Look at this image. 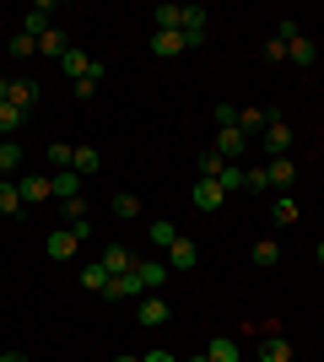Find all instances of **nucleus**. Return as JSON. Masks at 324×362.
Masks as SVG:
<instances>
[{
    "instance_id": "nucleus-35",
    "label": "nucleus",
    "mask_w": 324,
    "mask_h": 362,
    "mask_svg": "<svg viewBox=\"0 0 324 362\" xmlns=\"http://www.w3.org/2000/svg\"><path fill=\"white\" fill-rule=\"evenodd\" d=\"M222 168H227V163H222V151H216V146H205V151H200V179H216Z\"/></svg>"
},
{
    "instance_id": "nucleus-36",
    "label": "nucleus",
    "mask_w": 324,
    "mask_h": 362,
    "mask_svg": "<svg viewBox=\"0 0 324 362\" xmlns=\"http://www.w3.org/2000/svg\"><path fill=\"white\" fill-rule=\"evenodd\" d=\"M71 87H76V98L87 103V98H97V87H103V71H97V76H81V81H71Z\"/></svg>"
},
{
    "instance_id": "nucleus-38",
    "label": "nucleus",
    "mask_w": 324,
    "mask_h": 362,
    "mask_svg": "<svg viewBox=\"0 0 324 362\" xmlns=\"http://www.w3.org/2000/svg\"><path fill=\"white\" fill-rule=\"evenodd\" d=\"M216 124L232 130V124H238V103H216Z\"/></svg>"
},
{
    "instance_id": "nucleus-24",
    "label": "nucleus",
    "mask_w": 324,
    "mask_h": 362,
    "mask_svg": "<svg viewBox=\"0 0 324 362\" xmlns=\"http://www.w3.org/2000/svg\"><path fill=\"white\" fill-rule=\"evenodd\" d=\"M297 216H303V211H297V200H292V195H281V200H270V222H276V227H292Z\"/></svg>"
},
{
    "instance_id": "nucleus-10",
    "label": "nucleus",
    "mask_w": 324,
    "mask_h": 362,
    "mask_svg": "<svg viewBox=\"0 0 324 362\" xmlns=\"http://www.w3.org/2000/svg\"><path fill=\"white\" fill-rule=\"evenodd\" d=\"M49 16H54V0H38V6H32V11L22 16V33H28V38H44V33L54 28Z\"/></svg>"
},
{
    "instance_id": "nucleus-4",
    "label": "nucleus",
    "mask_w": 324,
    "mask_h": 362,
    "mask_svg": "<svg viewBox=\"0 0 324 362\" xmlns=\"http://www.w3.org/2000/svg\"><path fill=\"white\" fill-rule=\"evenodd\" d=\"M97 298H108V303H136V298H146V292H140V276L130 271V276H108V287L97 292Z\"/></svg>"
},
{
    "instance_id": "nucleus-15",
    "label": "nucleus",
    "mask_w": 324,
    "mask_h": 362,
    "mask_svg": "<svg viewBox=\"0 0 324 362\" xmlns=\"http://www.w3.org/2000/svg\"><path fill=\"white\" fill-rule=\"evenodd\" d=\"M16 189H22V206H38V200L54 195V184H49L44 173H28V179H16Z\"/></svg>"
},
{
    "instance_id": "nucleus-33",
    "label": "nucleus",
    "mask_w": 324,
    "mask_h": 362,
    "mask_svg": "<svg viewBox=\"0 0 324 362\" xmlns=\"http://www.w3.org/2000/svg\"><path fill=\"white\" fill-rule=\"evenodd\" d=\"M244 189L248 195H265V189H270V173H265V168H244Z\"/></svg>"
},
{
    "instance_id": "nucleus-9",
    "label": "nucleus",
    "mask_w": 324,
    "mask_h": 362,
    "mask_svg": "<svg viewBox=\"0 0 324 362\" xmlns=\"http://www.w3.org/2000/svg\"><path fill=\"white\" fill-rule=\"evenodd\" d=\"M195 265H200V249H195V238L179 233V243L168 249V271H195Z\"/></svg>"
},
{
    "instance_id": "nucleus-6",
    "label": "nucleus",
    "mask_w": 324,
    "mask_h": 362,
    "mask_svg": "<svg viewBox=\"0 0 324 362\" xmlns=\"http://www.w3.org/2000/svg\"><path fill=\"white\" fill-rule=\"evenodd\" d=\"M260 362H292V341L276 330V325H265V341H260Z\"/></svg>"
},
{
    "instance_id": "nucleus-1",
    "label": "nucleus",
    "mask_w": 324,
    "mask_h": 362,
    "mask_svg": "<svg viewBox=\"0 0 324 362\" xmlns=\"http://www.w3.org/2000/svg\"><path fill=\"white\" fill-rule=\"evenodd\" d=\"M81 238H92V222H76V227H54L44 243V255L49 259H76V243Z\"/></svg>"
},
{
    "instance_id": "nucleus-12",
    "label": "nucleus",
    "mask_w": 324,
    "mask_h": 362,
    "mask_svg": "<svg viewBox=\"0 0 324 362\" xmlns=\"http://www.w3.org/2000/svg\"><path fill=\"white\" fill-rule=\"evenodd\" d=\"M152 54H157V60H173V54H189V38H184V33H152Z\"/></svg>"
},
{
    "instance_id": "nucleus-42",
    "label": "nucleus",
    "mask_w": 324,
    "mask_h": 362,
    "mask_svg": "<svg viewBox=\"0 0 324 362\" xmlns=\"http://www.w3.org/2000/svg\"><path fill=\"white\" fill-rule=\"evenodd\" d=\"M6 92H11V76H0V103H6Z\"/></svg>"
},
{
    "instance_id": "nucleus-27",
    "label": "nucleus",
    "mask_w": 324,
    "mask_h": 362,
    "mask_svg": "<svg viewBox=\"0 0 324 362\" xmlns=\"http://www.w3.org/2000/svg\"><path fill=\"white\" fill-rule=\"evenodd\" d=\"M65 49H71V44H65V33H60V28H49L44 38H38V54H44V60H60Z\"/></svg>"
},
{
    "instance_id": "nucleus-21",
    "label": "nucleus",
    "mask_w": 324,
    "mask_h": 362,
    "mask_svg": "<svg viewBox=\"0 0 324 362\" xmlns=\"http://www.w3.org/2000/svg\"><path fill=\"white\" fill-rule=\"evenodd\" d=\"M265 124H270V114H265V108H238V130H244L248 141L265 136Z\"/></svg>"
},
{
    "instance_id": "nucleus-8",
    "label": "nucleus",
    "mask_w": 324,
    "mask_h": 362,
    "mask_svg": "<svg viewBox=\"0 0 324 362\" xmlns=\"http://www.w3.org/2000/svg\"><path fill=\"white\" fill-rule=\"evenodd\" d=\"M168 303L157 298V292H146V298H136V325H168Z\"/></svg>"
},
{
    "instance_id": "nucleus-34",
    "label": "nucleus",
    "mask_w": 324,
    "mask_h": 362,
    "mask_svg": "<svg viewBox=\"0 0 324 362\" xmlns=\"http://www.w3.org/2000/svg\"><path fill=\"white\" fill-rule=\"evenodd\" d=\"M114 216H119V222H136V216H140V200L136 195H114Z\"/></svg>"
},
{
    "instance_id": "nucleus-16",
    "label": "nucleus",
    "mask_w": 324,
    "mask_h": 362,
    "mask_svg": "<svg viewBox=\"0 0 324 362\" xmlns=\"http://www.w3.org/2000/svg\"><path fill=\"white\" fill-rule=\"evenodd\" d=\"M184 38H189V49L205 44V6H184Z\"/></svg>"
},
{
    "instance_id": "nucleus-14",
    "label": "nucleus",
    "mask_w": 324,
    "mask_h": 362,
    "mask_svg": "<svg viewBox=\"0 0 324 362\" xmlns=\"http://www.w3.org/2000/svg\"><path fill=\"white\" fill-rule=\"evenodd\" d=\"M248 146H254V141H248L244 130H238V124H232V130H222V136H216V151H222V163H232V157H244Z\"/></svg>"
},
{
    "instance_id": "nucleus-23",
    "label": "nucleus",
    "mask_w": 324,
    "mask_h": 362,
    "mask_svg": "<svg viewBox=\"0 0 324 362\" xmlns=\"http://www.w3.org/2000/svg\"><path fill=\"white\" fill-rule=\"evenodd\" d=\"M146 238H152V243H157V249H162V255H168L173 243H179V227H173V222H162V216H157V222H152V227H146Z\"/></svg>"
},
{
    "instance_id": "nucleus-2",
    "label": "nucleus",
    "mask_w": 324,
    "mask_h": 362,
    "mask_svg": "<svg viewBox=\"0 0 324 362\" xmlns=\"http://www.w3.org/2000/svg\"><path fill=\"white\" fill-rule=\"evenodd\" d=\"M260 146L270 151V157H287V151H292V124L281 119V114H270V124H265V136H260Z\"/></svg>"
},
{
    "instance_id": "nucleus-47",
    "label": "nucleus",
    "mask_w": 324,
    "mask_h": 362,
    "mask_svg": "<svg viewBox=\"0 0 324 362\" xmlns=\"http://www.w3.org/2000/svg\"><path fill=\"white\" fill-rule=\"evenodd\" d=\"M0 281H6V271H0Z\"/></svg>"
},
{
    "instance_id": "nucleus-5",
    "label": "nucleus",
    "mask_w": 324,
    "mask_h": 362,
    "mask_svg": "<svg viewBox=\"0 0 324 362\" xmlns=\"http://www.w3.org/2000/svg\"><path fill=\"white\" fill-rule=\"evenodd\" d=\"M60 71L71 76V81H81V76H97V71H103V65H97L92 54H87V49H76V44H71V49H65V54H60Z\"/></svg>"
},
{
    "instance_id": "nucleus-13",
    "label": "nucleus",
    "mask_w": 324,
    "mask_h": 362,
    "mask_svg": "<svg viewBox=\"0 0 324 362\" xmlns=\"http://www.w3.org/2000/svg\"><path fill=\"white\" fill-rule=\"evenodd\" d=\"M103 271L108 276H130V271H136V255H130L124 243H108V249H103Z\"/></svg>"
},
{
    "instance_id": "nucleus-18",
    "label": "nucleus",
    "mask_w": 324,
    "mask_h": 362,
    "mask_svg": "<svg viewBox=\"0 0 324 362\" xmlns=\"http://www.w3.org/2000/svg\"><path fill=\"white\" fill-rule=\"evenodd\" d=\"M49 184H54V200H76V195H81V173H76V168L49 173Z\"/></svg>"
},
{
    "instance_id": "nucleus-22",
    "label": "nucleus",
    "mask_w": 324,
    "mask_h": 362,
    "mask_svg": "<svg viewBox=\"0 0 324 362\" xmlns=\"http://www.w3.org/2000/svg\"><path fill=\"white\" fill-rule=\"evenodd\" d=\"M287 60H292V65H313V60H319V49H313L308 33H297L292 44H287Z\"/></svg>"
},
{
    "instance_id": "nucleus-37",
    "label": "nucleus",
    "mask_w": 324,
    "mask_h": 362,
    "mask_svg": "<svg viewBox=\"0 0 324 362\" xmlns=\"http://www.w3.org/2000/svg\"><path fill=\"white\" fill-rule=\"evenodd\" d=\"M216 184H222V189H244V168H238V163H227L222 173H216Z\"/></svg>"
},
{
    "instance_id": "nucleus-43",
    "label": "nucleus",
    "mask_w": 324,
    "mask_h": 362,
    "mask_svg": "<svg viewBox=\"0 0 324 362\" xmlns=\"http://www.w3.org/2000/svg\"><path fill=\"white\" fill-rule=\"evenodd\" d=\"M114 362H140V357H124V351H119V357H114Z\"/></svg>"
},
{
    "instance_id": "nucleus-41",
    "label": "nucleus",
    "mask_w": 324,
    "mask_h": 362,
    "mask_svg": "<svg viewBox=\"0 0 324 362\" xmlns=\"http://www.w3.org/2000/svg\"><path fill=\"white\" fill-rule=\"evenodd\" d=\"M0 362H28V357H22V351H0Z\"/></svg>"
},
{
    "instance_id": "nucleus-30",
    "label": "nucleus",
    "mask_w": 324,
    "mask_h": 362,
    "mask_svg": "<svg viewBox=\"0 0 324 362\" xmlns=\"http://www.w3.org/2000/svg\"><path fill=\"white\" fill-rule=\"evenodd\" d=\"M22 119H28V114H22V108H11V103H0V136L11 141L16 130H22Z\"/></svg>"
},
{
    "instance_id": "nucleus-45",
    "label": "nucleus",
    "mask_w": 324,
    "mask_h": 362,
    "mask_svg": "<svg viewBox=\"0 0 324 362\" xmlns=\"http://www.w3.org/2000/svg\"><path fill=\"white\" fill-rule=\"evenodd\" d=\"M189 362H205V351H200V357H189Z\"/></svg>"
},
{
    "instance_id": "nucleus-44",
    "label": "nucleus",
    "mask_w": 324,
    "mask_h": 362,
    "mask_svg": "<svg viewBox=\"0 0 324 362\" xmlns=\"http://www.w3.org/2000/svg\"><path fill=\"white\" fill-rule=\"evenodd\" d=\"M319 265H324V238H319Z\"/></svg>"
},
{
    "instance_id": "nucleus-20",
    "label": "nucleus",
    "mask_w": 324,
    "mask_h": 362,
    "mask_svg": "<svg viewBox=\"0 0 324 362\" xmlns=\"http://www.w3.org/2000/svg\"><path fill=\"white\" fill-rule=\"evenodd\" d=\"M270 189H292V179H297V168H292V157H270Z\"/></svg>"
},
{
    "instance_id": "nucleus-25",
    "label": "nucleus",
    "mask_w": 324,
    "mask_h": 362,
    "mask_svg": "<svg viewBox=\"0 0 324 362\" xmlns=\"http://www.w3.org/2000/svg\"><path fill=\"white\" fill-rule=\"evenodd\" d=\"M16 168H22V146H16V141H0V179H16Z\"/></svg>"
},
{
    "instance_id": "nucleus-48",
    "label": "nucleus",
    "mask_w": 324,
    "mask_h": 362,
    "mask_svg": "<svg viewBox=\"0 0 324 362\" xmlns=\"http://www.w3.org/2000/svg\"><path fill=\"white\" fill-rule=\"evenodd\" d=\"M0 141H6V136H0Z\"/></svg>"
},
{
    "instance_id": "nucleus-19",
    "label": "nucleus",
    "mask_w": 324,
    "mask_h": 362,
    "mask_svg": "<svg viewBox=\"0 0 324 362\" xmlns=\"http://www.w3.org/2000/svg\"><path fill=\"white\" fill-rule=\"evenodd\" d=\"M248 259H254L260 271H276V265H281V243L276 238H260L254 249H248Z\"/></svg>"
},
{
    "instance_id": "nucleus-29",
    "label": "nucleus",
    "mask_w": 324,
    "mask_h": 362,
    "mask_svg": "<svg viewBox=\"0 0 324 362\" xmlns=\"http://www.w3.org/2000/svg\"><path fill=\"white\" fill-rule=\"evenodd\" d=\"M81 287H87V292H103V287H108V271H103V259L81 265Z\"/></svg>"
},
{
    "instance_id": "nucleus-32",
    "label": "nucleus",
    "mask_w": 324,
    "mask_h": 362,
    "mask_svg": "<svg viewBox=\"0 0 324 362\" xmlns=\"http://www.w3.org/2000/svg\"><path fill=\"white\" fill-rule=\"evenodd\" d=\"M44 157H49V168H54V173H65V168H71V157H76V146H65V141H54V146H49Z\"/></svg>"
},
{
    "instance_id": "nucleus-31",
    "label": "nucleus",
    "mask_w": 324,
    "mask_h": 362,
    "mask_svg": "<svg viewBox=\"0 0 324 362\" xmlns=\"http://www.w3.org/2000/svg\"><path fill=\"white\" fill-rule=\"evenodd\" d=\"M6 54H11V60H32V54H38V38H28V33H16L11 44H6Z\"/></svg>"
},
{
    "instance_id": "nucleus-17",
    "label": "nucleus",
    "mask_w": 324,
    "mask_h": 362,
    "mask_svg": "<svg viewBox=\"0 0 324 362\" xmlns=\"http://www.w3.org/2000/svg\"><path fill=\"white\" fill-rule=\"evenodd\" d=\"M205 362H244V346L232 335H216L211 346H205Z\"/></svg>"
},
{
    "instance_id": "nucleus-46",
    "label": "nucleus",
    "mask_w": 324,
    "mask_h": 362,
    "mask_svg": "<svg viewBox=\"0 0 324 362\" xmlns=\"http://www.w3.org/2000/svg\"><path fill=\"white\" fill-rule=\"evenodd\" d=\"M0 60H6V44H0Z\"/></svg>"
},
{
    "instance_id": "nucleus-39",
    "label": "nucleus",
    "mask_w": 324,
    "mask_h": 362,
    "mask_svg": "<svg viewBox=\"0 0 324 362\" xmlns=\"http://www.w3.org/2000/svg\"><path fill=\"white\" fill-rule=\"evenodd\" d=\"M297 33H303V28H297V22H292V16H287V22H281V28H276V38H281V44H292V38H297Z\"/></svg>"
},
{
    "instance_id": "nucleus-11",
    "label": "nucleus",
    "mask_w": 324,
    "mask_h": 362,
    "mask_svg": "<svg viewBox=\"0 0 324 362\" xmlns=\"http://www.w3.org/2000/svg\"><path fill=\"white\" fill-rule=\"evenodd\" d=\"M6 103L28 114V108L38 103V81H32V76H11V92H6Z\"/></svg>"
},
{
    "instance_id": "nucleus-3",
    "label": "nucleus",
    "mask_w": 324,
    "mask_h": 362,
    "mask_svg": "<svg viewBox=\"0 0 324 362\" xmlns=\"http://www.w3.org/2000/svg\"><path fill=\"white\" fill-rule=\"evenodd\" d=\"M222 200H227V189H222V184H216V179H200V184H195V189H189V206H195V211H222Z\"/></svg>"
},
{
    "instance_id": "nucleus-26",
    "label": "nucleus",
    "mask_w": 324,
    "mask_h": 362,
    "mask_svg": "<svg viewBox=\"0 0 324 362\" xmlns=\"http://www.w3.org/2000/svg\"><path fill=\"white\" fill-rule=\"evenodd\" d=\"M22 211V189H16V179H0V216H16Z\"/></svg>"
},
{
    "instance_id": "nucleus-40",
    "label": "nucleus",
    "mask_w": 324,
    "mask_h": 362,
    "mask_svg": "<svg viewBox=\"0 0 324 362\" xmlns=\"http://www.w3.org/2000/svg\"><path fill=\"white\" fill-rule=\"evenodd\" d=\"M140 362H179V357H173V351H146Z\"/></svg>"
},
{
    "instance_id": "nucleus-28",
    "label": "nucleus",
    "mask_w": 324,
    "mask_h": 362,
    "mask_svg": "<svg viewBox=\"0 0 324 362\" xmlns=\"http://www.w3.org/2000/svg\"><path fill=\"white\" fill-rule=\"evenodd\" d=\"M71 168H76L81 179H92L97 168H103V157H97V151H92V146H76V157H71Z\"/></svg>"
},
{
    "instance_id": "nucleus-7",
    "label": "nucleus",
    "mask_w": 324,
    "mask_h": 362,
    "mask_svg": "<svg viewBox=\"0 0 324 362\" xmlns=\"http://www.w3.org/2000/svg\"><path fill=\"white\" fill-rule=\"evenodd\" d=\"M136 276H140V292H162V281H168V259H136Z\"/></svg>"
}]
</instances>
